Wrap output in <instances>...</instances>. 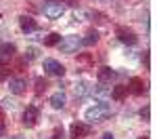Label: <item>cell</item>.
Returning <instances> with one entry per match:
<instances>
[{
	"label": "cell",
	"instance_id": "cell-1",
	"mask_svg": "<svg viewBox=\"0 0 157 139\" xmlns=\"http://www.w3.org/2000/svg\"><path fill=\"white\" fill-rule=\"evenodd\" d=\"M107 116H111V108H109L107 103H103V101L94 103L92 108H88V110L84 112V118L90 122V125H94V122H103Z\"/></svg>",
	"mask_w": 157,
	"mask_h": 139
},
{
	"label": "cell",
	"instance_id": "cell-2",
	"mask_svg": "<svg viewBox=\"0 0 157 139\" xmlns=\"http://www.w3.org/2000/svg\"><path fill=\"white\" fill-rule=\"evenodd\" d=\"M115 36H117V40H120L121 44H128V47L138 44V36L134 34V30L126 27V25H120V27L115 30Z\"/></svg>",
	"mask_w": 157,
	"mask_h": 139
},
{
	"label": "cell",
	"instance_id": "cell-3",
	"mask_svg": "<svg viewBox=\"0 0 157 139\" xmlns=\"http://www.w3.org/2000/svg\"><path fill=\"white\" fill-rule=\"evenodd\" d=\"M63 13H65V4H63L61 0H48V2L44 4V15H46L48 19H59Z\"/></svg>",
	"mask_w": 157,
	"mask_h": 139
},
{
	"label": "cell",
	"instance_id": "cell-4",
	"mask_svg": "<svg viewBox=\"0 0 157 139\" xmlns=\"http://www.w3.org/2000/svg\"><path fill=\"white\" fill-rule=\"evenodd\" d=\"M92 133V126L86 125V122H73L69 126V137L71 139H84Z\"/></svg>",
	"mask_w": 157,
	"mask_h": 139
},
{
	"label": "cell",
	"instance_id": "cell-5",
	"mask_svg": "<svg viewBox=\"0 0 157 139\" xmlns=\"http://www.w3.org/2000/svg\"><path fill=\"white\" fill-rule=\"evenodd\" d=\"M42 67H44V72L50 74V76H63V74H65V65L59 63L57 59H44Z\"/></svg>",
	"mask_w": 157,
	"mask_h": 139
},
{
	"label": "cell",
	"instance_id": "cell-6",
	"mask_svg": "<svg viewBox=\"0 0 157 139\" xmlns=\"http://www.w3.org/2000/svg\"><path fill=\"white\" fill-rule=\"evenodd\" d=\"M38 120H40V110H38L36 105H27L23 112V125L32 129V126L38 125Z\"/></svg>",
	"mask_w": 157,
	"mask_h": 139
},
{
	"label": "cell",
	"instance_id": "cell-7",
	"mask_svg": "<svg viewBox=\"0 0 157 139\" xmlns=\"http://www.w3.org/2000/svg\"><path fill=\"white\" fill-rule=\"evenodd\" d=\"M15 44L13 42H2L0 44V65H6L11 63V59L15 57Z\"/></svg>",
	"mask_w": 157,
	"mask_h": 139
},
{
	"label": "cell",
	"instance_id": "cell-8",
	"mask_svg": "<svg viewBox=\"0 0 157 139\" xmlns=\"http://www.w3.org/2000/svg\"><path fill=\"white\" fill-rule=\"evenodd\" d=\"M25 88H27V80L25 78H19V76H11L9 78V91L13 95H21V93H25Z\"/></svg>",
	"mask_w": 157,
	"mask_h": 139
},
{
	"label": "cell",
	"instance_id": "cell-9",
	"mask_svg": "<svg viewBox=\"0 0 157 139\" xmlns=\"http://www.w3.org/2000/svg\"><path fill=\"white\" fill-rule=\"evenodd\" d=\"M57 47H59L61 53H75V51H78V47H82V44H80V40H78V38L67 36V38H63Z\"/></svg>",
	"mask_w": 157,
	"mask_h": 139
},
{
	"label": "cell",
	"instance_id": "cell-10",
	"mask_svg": "<svg viewBox=\"0 0 157 139\" xmlns=\"http://www.w3.org/2000/svg\"><path fill=\"white\" fill-rule=\"evenodd\" d=\"M126 87H128V93H132V95H136V97H140V95L147 91L143 78H138V76H132V78H130V82H128Z\"/></svg>",
	"mask_w": 157,
	"mask_h": 139
},
{
	"label": "cell",
	"instance_id": "cell-11",
	"mask_svg": "<svg viewBox=\"0 0 157 139\" xmlns=\"http://www.w3.org/2000/svg\"><path fill=\"white\" fill-rule=\"evenodd\" d=\"M19 27H21L23 34H32V32H36V30H38V23H36L34 17H29V15H21V17H19Z\"/></svg>",
	"mask_w": 157,
	"mask_h": 139
},
{
	"label": "cell",
	"instance_id": "cell-12",
	"mask_svg": "<svg viewBox=\"0 0 157 139\" xmlns=\"http://www.w3.org/2000/svg\"><path fill=\"white\" fill-rule=\"evenodd\" d=\"M117 72H115V70H111V67H101V70H98L97 72V78H98V82H103V84H111V82H113V80H115V78H117Z\"/></svg>",
	"mask_w": 157,
	"mask_h": 139
},
{
	"label": "cell",
	"instance_id": "cell-13",
	"mask_svg": "<svg viewBox=\"0 0 157 139\" xmlns=\"http://www.w3.org/2000/svg\"><path fill=\"white\" fill-rule=\"evenodd\" d=\"M65 103H67V97H65V93H63V91H57V93H52V95H50V105H52L55 110H63V108H65Z\"/></svg>",
	"mask_w": 157,
	"mask_h": 139
},
{
	"label": "cell",
	"instance_id": "cell-14",
	"mask_svg": "<svg viewBox=\"0 0 157 139\" xmlns=\"http://www.w3.org/2000/svg\"><path fill=\"white\" fill-rule=\"evenodd\" d=\"M98 38H101V34H98L97 30H90V32L80 40V44H82V47H92V44H97V42H98Z\"/></svg>",
	"mask_w": 157,
	"mask_h": 139
},
{
	"label": "cell",
	"instance_id": "cell-15",
	"mask_svg": "<svg viewBox=\"0 0 157 139\" xmlns=\"http://www.w3.org/2000/svg\"><path fill=\"white\" fill-rule=\"evenodd\" d=\"M109 95H111V99L121 101L126 95H128V87H126V84H115V87L111 88V93H109Z\"/></svg>",
	"mask_w": 157,
	"mask_h": 139
},
{
	"label": "cell",
	"instance_id": "cell-16",
	"mask_svg": "<svg viewBox=\"0 0 157 139\" xmlns=\"http://www.w3.org/2000/svg\"><path fill=\"white\" fill-rule=\"evenodd\" d=\"M61 40H63V36L57 34V32H52V34H48V36L44 38V47H57Z\"/></svg>",
	"mask_w": 157,
	"mask_h": 139
},
{
	"label": "cell",
	"instance_id": "cell-17",
	"mask_svg": "<svg viewBox=\"0 0 157 139\" xmlns=\"http://www.w3.org/2000/svg\"><path fill=\"white\" fill-rule=\"evenodd\" d=\"M73 93H75V97H84V95H88L90 93V88H88V82H78L75 87H73Z\"/></svg>",
	"mask_w": 157,
	"mask_h": 139
},
{
	"label": "cell",
	"instance_id": "cell-18",
	"mask_svg": "<svg viewBox=\"0 0 157 139\" xmlns=\"http://www.w3.org/2000/svg\"><path fill=\"white\" fill-rule=\"evenodd\" d=\"M92 93H94V95H97V97H105V95H109V93H111V91H109V88L105 87V84H103V82H98L97 87L92 88Z\"/></svg>",
	"mask_w": 157,
	"mask_h": 139
},
{
	"label": "cell",
	"instance_id": "cell-19",
	"mask_svg": "<svg viewBox=\"0 0 157 139\" xmlns=\"http://www.w3.org/2000/svg\"><path fill=\"white\" fill-rule=\"evenodd\" d=\"M46 87H48V82L44 78H36V95H42L46 91Z\"/></svg>",
	"mask_w": 157,
	"mask_h": 139
},
{
	"label": "cell",
	"instance_id": "cell-20",
	"mask_svg": "<svg viewBox=\"0 0 157 139\" xmlns=\"http://www.w3.org/2000/svg\"><path fill=\"white\" fill-rule=\"evenodd\" d=\"M90 17H92V21H97V23H105L107 21V15L105 13H101V11H94V13H88Z\"/></svg>",
	"mask_w": 157,
	"mask_h": 139
},
{
	"label": "cell",
	"instance_id": "cell-21",
	"mask_svg": "<svg viewBox=\"0 0 157 139\" xmlns=\"http://www.w3.org/2000/svg\"><path fill=\"white\" fill-rule=\"evenodd\" d=\"M38 57V49H34V47H29V49L25 51V61H34Z\"/></svg>",
	"mask_w": 157,
	"mask_h": 139
},
{
	"label": "cell",
	"instance_id": "cell-22",
	"mask_svg": "<svg viewBox=\"0 0 157 139\" xmlns=\"http://www.w3.org/2000/svg\"><path fill=\"white\" fill-rule=\"evenodd\" d=\"M140 118H143V120H145V122H149V120H151V110H149V105H145V108H140Z\"/></svg>",
	"mask_w": 157,
	"mask_h": 139
},
{
	"label": "cell",
	"instance_id": "cell-23",
	"mask_svg": "<svg viewBox=\"0 0 157 139\" xmlns=\"http://www.w3.org/2000/svg\"><path fill=\"white\" fill-rule=\"evenodd\" d=\"M50 139H65L63 129H55V131H52V135H50Z\"/></svg>",
	"mask_w": 157,
	"mask_h": 139
},
{
	"label": "cell",
	"instance_id": "cell-24",
	"mask_svg": "<svg viewBox=\"0 0 157 139\" xmlns=\"http://www.w3.org/2000/svg\"><path fill=\"white\" fill-rule=\"evenodd\" d=\"M2 103H4V108H11V110H15V108H17V101L11 99V97H6V99L2 101Z\"/></svg>",
	"mask_w": 157,
	"mask_h": 139
},
{
	"label": "cell",
	"instance_id": "cell-25",
	"mask_svg": "<svg viewBox=\"0 0 157 139\" xmlns=\"http://www.w3.org/2000/svg\"><path fill=\"white\" fill-rule=\"evenodd\" d=\"M6 135V126H4V122L0 120V137H4Z\"/></svg>",
	"mask_w": 157,
	"mask_h": 139
},
{
	"label": "cell",
	"instance_id": "cell-26",
	"mask_svg": "<svg viewBox=\"0 0 157 139\" xmlns=\"http://www.w3.org/2000/svg\"><path fill=\"white\" fill-rule=\"evenodd\" d=\"M80 61H82V63H90V61H92V59H90L88 55H80Z\"/></svg>",
	"mask_w": 157,
	"mask_h": 139
},
{
	"label": "cell",
	"instance_id": "cell-27",
	"mask_svg": "<svg viewBox=\"0 0 157 139\" xmlns=\"http://www.w3.org/2000/svg\"><path fill=\"white\" fill-rule=\"evenodd\" d=\"M143 63H145V67H149V53L145 51V55H143Z\"/></svg>",
	"mask_w": 157,
	"mask_h": 139
},
{
	"label": "cell",
	"instance_id": "cell-28",
	"mask_svg": "<svg viewBox=\"0 0 157 139\" xmlns=\"http://www.w3.org/2000/svg\"><path fill=\"white\" fill-rule=\"evenodd\" d=\"M103 139H113V133H105V135H103Z\"/></svg>",
	"mask_w": 157,
	"mask_h": 139
},
{
	"label": "cell",
	"instance_id": "cell-29",
	"mask_svg": "<svg viewBox=\"0 0 157 139\" xmlns=\"http://www.w3.org/2000/svg\"><path fill=\"white\" fill-rule=\"evenodd\" d=\"M138 139H149V137H147V135H143V137H138Z\"/></svg>",
	"mask_w": 157,
	"mask_h": 139
},
{
	"label": "cell",
	"instance_id": "cell-30",
	"mask_svg": "<svg viewBox=\"0 0 157 139\" xmlns=\"http://www.w3.org/2000/svg\"><path fill=\"white\" fill-rule=\"evenodd\" d=\"M11 139H23V137H19V135H17V137H11Z\"/></svg>",
	"mask_w": 157,
	"mask_h": 139
},
{
	"label": "cell",
	"instance_id": "cell-31",
	"mask_svg": "<svg viewBox=\"0 0 157 139\" xmlns=\"http://www.w3.org/2000/svg\"><path fill=\"white\" fill-rule=\"evenodd\" d=\"M0 120H2V110H0Z\"/></svg>",
	"mask_w": 157,
	"mask_h": 139
},
{
	"label": "cell",
	"instance_id": "cell-32",
	"mask_svg": "<svg viewBox=\"0 0 157 139\" xmlns=\"http://www.w3.org/2000/svg\"><path fill=\"white\" fill-rule=\"evenodd\" d=\"M0 80H2V70H0Z\"/></svg>",
	"mask_w": 157,
	"mask_h": 139
}]
</instances>
